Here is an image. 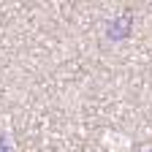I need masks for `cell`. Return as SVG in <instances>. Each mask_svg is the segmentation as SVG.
<instances>
[{
  "label": "cell",
  "instance_id": "obj_1",
  "mask_svg": "<svg viewBox=\"0 0 152 152\" xmlns=\"http://www.w3.org/2000/svg\"><path fill=\"white\" fill-rule=\"evenodd\" d=\"M128 30H130V16H128V14H125V16H117V19L109 25V38H114V41H117V38H125Z\"/></svg>",
  "mask_w": 152,
  "mask_h": 152
},
{
  "label": "cell",
  "instance_id": "obj_2",
  "mask_svg": "<svg viewBox=\"0 0 152 152\" xmlns=\"http://www.w3.org/2000/svg\"><path fill=\"white\" fill-rule=\"evenodd\" d=\"M3 141H6V136H0V152H11L8 144H3Z\"/></svg>",
  "mask_w": 152,
  "mask_h": 152
},
{
  "label": "cell",
  "instance_id": "obj_3",
  "mask_svg": "<svg viewBox=\"0 0 152 152\" xmlns=\"http://www.w3.org/2000/svg\"><path fill=\"white\" fill-rule=\"evenodd\" d=\"M149 152H152V149H149Z\"/></svg>",
  "mask_w": 152,
  "mask_h": 152
}]
</instances>
